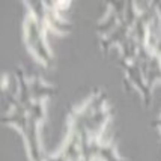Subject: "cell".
Here are the masks:
<instances>
[{
	"label": "cell",
	"instance_id": "6da1fadb",
	"mask_svg": "<svg viewBox=\"0 0 161 161\" xmlns=\"http://www.w3.org/2000/svg\"><path fill=\"white\" fill-rule=\"evenodd\" d=\"M23 33H24L23 36H24V42L27 45L29 51L36 57V60L45 68L53 66V54L48 48L45 33L39 27L36 18L29 11L26 14L24 23H23Z\"/></svg>",
	"mask_w": 161,
	"mask_h": 161
},
{
	"label": "cell",
	"instance_id": "7a4b0ae2",
	"mask_svg": "<svg viewBox=\"0 0 161 161\" xmlns=\"http://www.w3.org/2000/svg\"><path fill=\"white\" fill-rule=\"evenodd\" d=\"M80 140H81V160L128 161L116 154L113 142H103L101 139H91L87 134H80Z\"/></svg>",
	"mask_w": 161,
	"mask_h": 161
},
{
	"label": "cell",
	"instance_id": "3957f363",
	"mask_svg": "<svg viewBox=\"0 0 161 161\" xmlns=\"http://www.w3.org/2000/svg\"><path fill=\"white\" fill-rule=\"evenodd\" d=\"M108 11L103 20L97 24V33L101 35L103 38L107 36L108 33H112L114 29L119 26V23L124 20L125 17V9H126V2H112L108 3Z\"/></svg>",
	"mask_w": 161,
	"mask_h": 161
},
{
	"label": "cell",
	"instance_id": "277c9868",
	"mask_svg": "<svg viewBox=\"0 0 161 161\" xmlns=\"http://www.w3.org/2000/svg\"><path fill=\"white\" fill-rule=\"evenodd\" d=\"M124 69H125V75H126V83H131L137 91L140 92L145 105L149 107L151 105V99H152V92L147 89L146 80H145V75H143V71H142L139 60L136 59L134 62L124 65Z\"/></svg>",
	"mask_w": 161,
	"mask_h": 161
},
{
	"label": "cell",
	"instance_id": "5b68a950",
	"mask_svg": "<svg viewBox=\"0 0 161 161\" xmlns=\"http://www.w3.org/2000/svg\"><path fill=\"white\" fill-rule=\"evenodd\" d=\"M110 116H112V110L104 107V108L98 110L95 114H92L91 118L87 119L83 130L87 133V136L91 139H101V136H103V133H104V130H105V125H107V122L110 119Z\"/></svg>",
	"mask_w": 161,
	"mask_h": 161
},
{
	"label": "cell",
	"instance_id": "8992f818",
	"mask_svg": "<svg viewBox=\"0 0 161 161\" xmlns=\"http://www.w3.org/2000/svg\"><path fill=\"white\" fill-rule=\"evenodd\" d=\"M29 86H30V95H32L33 103H44L45 98L56 95L57 91H59L56 86L44 83L41 78L36 77V75L29 78Z\"/></svg>",
	"mask_w": 161,
	"mask_h": 161
},
{
	"label": "cell",
	"instance_id": "52a82bcc",
	"mask_svg": "<svg viewBox=\"0 0 161 161\" xmlns=\"http://www.w3.org/2000/svg\"><path fill=\"white\" fill-rule=\"evenodd\" d=\"M142 71H143V75L146 80V86L147 89L152 92V86L157 81H161V57L154 54L151 57V60L145 65H140Z\"/></svg>",
	"mask_w": 161,
	"mask_h": 161
},
{
	"label": "cell",
	"instance_id": "ba28073f",
	"mask_svg": "<svg viewBox=\"0 0 161 161\" xmlns=\"http://www.w3.org/2000/svg\"><path fill=\"white\" fill-rule=\"evenodd\" d=\"M47 3V24H48V29L53 30V32H57V33H68L71 32V23H68L66 20H63L62 17L59 15V11H56L51 2H45Z\"/></svg>",
	"mask_w": 161,
	"mask_h": 161
},
{
	"label": "cell",
	"instance_id": "9c48e42d",
	"mask_svg": "<svg viewBox=\"0 0 161 161\" xmlns=\"http://www.w3.org/2000/svg\"><path fill=\"white\" fill-rule=\"evenodd\" d=\"M154 125L157 126V128H158V130L161 131V114H160V118H158V119H157V120L154 122Z\"/></svg>",
	"mask_w": 161,
	"mask_h": 161
}]
</instances>
